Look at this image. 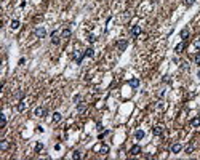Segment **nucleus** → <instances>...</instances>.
I'll use <instances>...</instances> for the list:
<instances>
[{"label": "nucleus", "mask_w": 200, "mask_h": 160, "mask_svg": "<svg viewBox=\"0 0 200 160\" xmlns=\"http://www.w3.org/2000/svg\"><path fill=\"white\" fill-rule=\"evenodd\" d=\"M83 58H85V51H83V53H82V51H75V53H74V59L77 61V64L82 63Z\"/></svg>", "instance_id": "1"}, {"label": "nucleus", "mask_w": 200, "mask_h": 160, "mask_svg": "<svg viewBox=\"0 0 200 160\" xmlns=\"http://www.w3.org/2000/svg\"><path fill=\"white\" fill-rule=\"evenodd\" d=\"M127 45H128V40H120V42H117V48H118V51H125V48H127Z\"/></svg>", "instance_id": "2"}, {"label": "nucleus", "mask_w": 200, "mask_h": 160, "mask_svg": "<svg viewBox=\"0 0 200 160\" xmlns=\"http://www.w3.org/2000/svg\"><path fill=\"white\" fill-rule=\"evenodd\" d=\"M152 133L155 134V136H162V134H163V127H162V125H157V127H154V128H152Z\"/></svg>", "instance_id": "3"}, {"label": "nucleus", "mask_w": 200, "mask_h": 160, "mask_svg": "<svg viewBox=\"0 0 200 160\" xmlns=\"http://www.w3.org/2000/svg\"><path fill=\"white\" fill-rule=\"evenodd\" d=\"M34 32H35V35H37L38 38H43L45 35H47V31H45L43 27H37V29H35V31H34Z\"/></svg>", "instance_id": "4"}, {"label": "nucleus", "mask_w": 200, "mask_h": 160, "mask_svg": "<svg viewBox=\"0 0 200 160\" xmlns=\"http://www.w3.org/2000/svg\"><path fill=\"white\" fill-rule=\"evenodd\" d=\"M181 151H183V144L176 143V144H173V146H171V152L173 154H179Z\"/></svg>", "instance_id": "5"}, {"label": "nucleus", "mask_w": 200, "mask_h": 160, "mask_svg": "<svg viewBox=\"0 0 200 160\" xmlns=\"http://www.w3.org/2000/svg\"><path fill=\"white\" fill-rule=\"evenodd\" d=\"M139 152H141V146H139V144H134V146L130 149V154H131V155H138Z\"/></svg>", "instance_id": "6"}, {"label": "nucleus", "mask_w": 200, "mask_h": 160, "mask_svg": "<svg viewBox=\"0 0 200 160\" xmlns=\"http://www.w3.org/2000/svg\"><path fill=\"white\" fill-rule=\"evenodd\" d=\"M139 34H141V27H139V26H134V27L131 29V35H133V37H138Z\"/></svg>", "instance_id": "7"}, {"label": "nucleus", "mask_w": 200, "mask_h": 160, "mask_svg": "<svg viewBox=\"0 0 200 160\" xmlns=\"http://www.w3.org/2000/svg\"><path fill=\"white\" fill-rule=\"evenodd\" d=\"M34 114H35V117H43V115H45V109H43V107H37Z\"/></svg>", "instance_id": "8"}, {"label": "nucleus", "mask_w": 200, "mask_h": 160, "mask_svg": "<svg viewBox=\"0 0 200 160\" xmlns=\"http://www.w3.org/2000/svg\"><path fill=\"white\" fill-rule=\"evenodd\" d=\"M26 107H27L26 101H19V104H18V111L19 112H24V111H26Z\"/></svg>", "instance_id": "9"}, {"label": "nucleus", "mask_w": 200, "mask_h": 160, "mask_svg": "<svg viewBox=\"0 0 200 160\" xmlns=\"http://www.w3.org/2000/svg\"><path fill=\"white\" fill-rule=\"evenodd\" d=\"M51 42H53L54 45L59 43V34H58V32H53V34H51Z\"/></svg>", "instance_id": "10"}, {"label": "nucleus", "mask_w": 200, "mask_h": 160, "mask_svg": "<svg viewBox=\"0 0 200 160\" xmlns=\"http://www.w3.org/2000/svg\"><path fill=\"white\" fill-rule=\"evenodd\" d=\"M130 87H131V88H138L139 87V78H131V80H130Z\"/></svg>", "instance_id": "11"}, {"label": "nucleus", "mask_w": 200, "mask_h": 160, "mask_svg": "<svg viewBox=\"0 0 200 160\" xmlns=\"http://www.w3.org/2000/svg\"><path fill=\"white\" fill-rule=\"evenodd\" d=\"M67 37H71V29H63L61 38H67Z\"/></svg>", "instance_id": "12"}, {"label": "nucleus", "mask_w": 200, "mask_h": 160, "mask_svg": "<svg viewBox=\"0 0 200 160\" xmlns=\"http://www.w3.org/2000/svg\"><path fill=\"white\" fill-rule=\"evenodd\" d=\"M61 118H63V115H61L59 112H54V114H53V122H54V123L61 122Z\"/></svg>", "instance_id": "13"}, {"label": "nucleus", "mask_w": 200, "mask_h": 160, "mask_svg": "<svg viewBox=\"0 0 200 160\" xmlns=\"http://www.w3.org/2000/svg\"><path fill=\"white\" fill-rule=\"evenodd\" d=\"M191 125H192V127H200V115L195 117V118H192L191 120Z\"/></svg>", "instance_id": "14"}, {"label": "nucleus", "mask_w": 200, "mask_h": 160, "mask_svg": "<svg viewBox=\"0 0 200 160\" xmlns=\"http://www.w3.org/2000/svg\"><path fill=\"white\" fill-rule=\"evenodd\" d=\"M187 37H189V29H183V31H181V38H183V42H184Z\"/></svg>", "instance_id": "15"}, {"label": "nucleus", "mask_w": 200, "mask_h": 160, "mask_svg": "<svg viewBox=\"0 0 200 160\" xmlns=\"http://www.w3.org/2000/svg\"><path fill=\"white\" fill-rule=\"evenodd\" d=\"M5 149H8V141L7 139H2V143H0V151H5Z\"/></svg>", "instance_id": "16"}, {"label": "nucleus", "mask_w": 200, "mask_h": 160, "mask_svg": "<svg viewBox=\"0 0 200 160\" xmlns=\"http://www.w3.org/2000/svg\"><path fill=\"white\" fill-rule=\"evenodd\" d=\"M93 54H94V50L93 48H87V50H85V56H87V58H91Z\"/></svg>", "instance_id": "17"}, {"label": "nucleus", "mask_w": 200, "mask_h": 160, "mask_svg": "<svg viewBox=\"0 0 200 160\" xmlns=\"http://www.w3.org/2000/svg\"><path fill=\"white\" fill-rule=\"evenodd\" d=\"M5 125H7V117L2 114V115H0V128H5Z\"/></svg>", "instance_id": "18"}, {"label": "nucleus", "mask_w": 200, "mask_h": 160, "mask_svg": "<svg viewBox=\"0 0 200 160\" xmlns=\"http://www.w3.org/2000/svg\"><path fill=\"white\" fill-rule=\"evenodd\" d=\"M183 50H184V42L178 43V45H176V48H174V51H176V53H181Z\"/></svg>", "instance_id": "19"}, {"label": "nucleus", "mask_w": 200, "mask_h": 160, "mask_svg": "<svg viewBox=\"0 0 200 160\" xmlns=\"http://www.w3.org/2000/svg\"><path fill=\"white\" fill-rule=\"evenodd\" d=\"M134 138H136V139H143L144 138V131H143V130H138V131L134 133Z\"/></svg>", "instance_id": "20"}, {"label": "nucleus", "mask_w": 200, "mask_h": 160, "mask_svg": "<svg viewBox=\"0 0 200 160\" xmlns=\"http://www.w3.org/2000/svg\"><path fill=\"white\" fill-rule=\"evenodd\" d=\"M10 26H11V29H18L19 27V21H18V19H13Z\"/></svg>", "instance_id": "21"}, {"label": "nucleus", "mask_w": 200, "mask_h": 160, "mask_svg": "<svg viewBox=\"0 0 200 160\" xmlns=\"http://www.w3.org/2000/svg\"><path fill=\"white\" fill-rule=\"evenodd\" d=\"M99 152H101V154H107V152H109V146H106V144H104V146H101Z\"/></svg>", "instance_id": "22"}, {"label": "nucleus", "mask_w": 200, "mask_h": 160, "mask_svg": "<svg viewBox=\"0 0 200 160\" xmlns=\"http://www.w3.org/2000/svg\"><path fill=\"white\" fill-rule=\"evenodd\" d=\"M88 42L90 43H93V42H96V37L93 35V34H88Z\"/></svg>", "instance_id": "23"}, {"label": "nucleus", "mask_w": 200, "mask_h": 160, "mask_svg": "<svg viewBox=\"0 0 200 160\" xmlns=\"http://www.w3.org/2000/svg\"><path fill=\"white\" fill-rule=\"evenodd\" d=\"M80 157H82V152H78V151H75L72 154V158H80Z\"/></svg>", "instance_id": "24"}, {"label": "nucleus", "mask_w": 200, "mask_h": 160, "mask_svg": "<svg viewBox=\"0 0 200 160\" xmlns=\"http://www.w3.org/2000/svg\"><path fill=\"white\" fill-rule=\"evenodd\" d=\"M42 149H43V144H42V143H38L37 146H35V151H37V152H40Z\"/></svg>", "instance_id": "25"}, {"label": "nucleus", "mask_w": 200, "mask_h": 160, "mask_svg": "<svg viewBox=\"0 0 200 160\" xmlns=\"http://www.w3.org/2000/svg\"><path fill=\"white\" fill-rule=\"evenodd\" d=\"M77 111H78V112H83V111H85V106H83V104H78Z\"/></svg>", "instance_id": "26"}, {"label": "nucleus", "mask_w": 200, "mask_h": 160, "mask_svg": "<svg viewBox=\"0 0 200 160\" xmlns=\"http://www.w3.org/2000/svg\"><path fill=\"white\" fill-rule=\"evenodd\" d=\"M186 151H187V152H192V151H194V144H192V143L187 146V149H186Z\"/></svg>", "instance_id": "27"}, {"label": "nucleus", "mask_w": 200, "mask_h": 160, "mask_svg": "<svg viewBox=\"0 0 200 160\" xmlns=\"http://www.w3.org/2000/svg\"><path fill=\"white\" fill-rule=\"evenodd\" d=\"M195 64H197V66H200V54H197V56H195Z\"/></svg>", "instance_id": "28"}, {"label": "nucleus", "mask_w": 200, "mask_h": 160, "mask_svg": "<svg viewBox=\"0 0 200 160\" xmlns=\"http://www.w3.org/2000/svg\"><path fill=\"white\" fill-rule=\"evenodd\" d=\"M194 2H195V0H186V5H187V7H191Z\"/></svg>", "instance_id": "29"}, {"label": "nucleus", "mask_w": 200, "mask_h": 160, "mask_svg": "<svg viewBox=\"0 0 200 160\" xmlns=\"http://www.w3.org/2000/svg\"><path fill=\"white\" fill-rule=\"evenodd\" d=\"M163 82H165V83H170V77H168V75L163 77Z\"/></svg>", "instance_id": "30"}, {"label": "nucleus", "mask_w": 200, "mask_h": 160, "mask_svg": "<svg viewBox=\"0 0 200 160\" xmlns=\"http://www.w3.org/2000/svg\"><path fill=\"white\" fill-rule=\"evenodd\" d=\"M194 45H195L197 48H200V40H195V42H194Z\"/></svg>", "instance_id": "31"}, {"label": "nucleus", "mask_w": 200, "mask_h": 160, "mask_svg": "<svg viewBox=\"0 0 200 160\" xmlns=\"http://www.w3.org/2000/svg\"><path fill=\"white\" fill-rule=\"evenodd\" d=\"M198 77H200V71H198Z\"/></svg>", "instance_id": "32"}]
</instances>
